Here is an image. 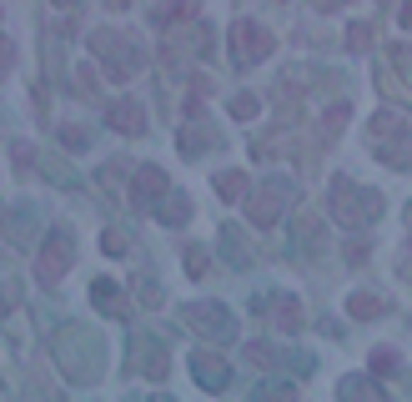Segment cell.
Returning <instances> with one entry per match:
<instances>
[{
  "mask_svg": "<svg viewBox=\"0 0 412 402\" xmlns=\"http://www.w3.org/2000/svg\"><path fill=\"white\" fill-rule=\"evenodd\" d=\"M382 312H387V302L372 297V292H352V297H347V317H357V322H372V317H382Z\"/></svg>",
  "mask_w": 412,
  "mask_h": 402,
  "instance_id": "obj_10",
  "label": "cell"
},
{
  "mask_svg": "<svg viewBox=\"0 0 412 402\" xmlns=\"http://www.w3.org/2000/svg\"><path fill=\"white\" fill-rule=\"evenodd\" d=\"M11 66H16V45H11L6 35H0V76H6Z\"/></svg>",
  "mask_w": 412,
  "mask_h": 402,
  "instance_id": "obj_30",
  "label": "cell"
},
{
  "mask_svg": "<svg viewBox=\"0 0 412 402\" xmlns=\"http://www.w3.org/2000/svg\"><path fill=\"white\" fill-rule=\"evenodd\" d=\"M156 216H161V221H166V226H186V221H191V201H186V196H176V191H171V196H166V201H161V206H156Z\"/></svg>",
  "mask_w": 412,
  "mask_h": 402,
  "instance_id": "obj_13",
  "label": "cell"
},
{
  "mask_svg": "<svg viewBox=\"0 0 412 402\" xmlns=\"http://www.w3.org/2000/svg\"><path fill=\"white\" fill-rule=\"evenodd\" d=\"M76 76H81V81H76V91H81V96H96V71H91V66H81Z\"/></svg>",
  "mask_w": 412,
  "mask_h": 402,
  "instance_id": "obj_29",
  "label": "cell"
},
{
  "mask_svg": "<svg viewBox=\"0 0 412 402\" xmlns=\"http://www.w3.org/2000/svg\"><path fill=\"white\" fill-rule=\"evenodd\" d=\"M11 156H16V171H30V166H35V146H30V141H16Z\"/></svg>",
  "mask_w": 412,
  "mask_h": 402,
  "instance_id": "obj_27",
  "label": "cell"
},
{
  "mask_svg": "<svg viewBox=\"0 0 412 402\" xmlns=\"http://www.w3.org/2000/svg\"><path fill=\"white\" fill-rule=\"evenodd\" d=\"M402 131H407L402 111H377V121H372V141H382V136H402Z\"/></svg>",
  "mask_w": 412,
  "mask_h": 402,
  "instance_id": "obj_14",
  "label": "cell"
},
{
  "mask_svg": "<svg viewBox=\"0 0 412 402\" xmlns=\"http://www.w3.org/2000/svg\"><path fill=\"white\" fill-rule=\"evenodd\" d=\"M206 267H211V252L206 247H186V272L191 277H206Z\"/></svg>",
  "mask_w": 412,
  "mask_h": 402,
  "instance_id": "obj_24",
  "label": "cell"
},
{
  "mask_svg": "<svg viewBox=\"0 0 412 402\" xmlns=\"http://www.w3.org/2000/svg\"><path fill=\"white\" fill-rule=\"evenodd\" d=\"M106 126H116L121 136H141L146 131V106L141 101H111L106 106Z\"/></svg>",
  "mask_w": 412,
  "mask_h": 402,
  "instance_id": "obj_8",
  "label": "cell"
},
{
  "mask_svg": "<svg viewBox=\"0 0 412 402\" xmlns=\"http://www.w3.org/2000/svg\"><path fill=\"white\" fill-rule=\"evenodd\" d=\"M257 111H262V101H257L252 91H242V96H231V116H237V121H257Z\"/></svg>",
  "mask_w": 412,
  "mask_h": 402,
  "instance_id": "obj_19",
  "label": "cell"
},
{
  "mask_svg": "<svg viewBox=\"0 0 412 402\" xmlns=\"http://www.w3.org/2000/svg\"><path fill=\"white\" fill-rule=\"evenodd\" d=\"M272 322H277L282 332H297V327H302V302H297V297H277V302H272Z\"/></svg>",
  "mask_w": 412,
  "mask_h": 402,
  "instance_id": "obj_11",
  "label": "cell"
},
{
  "mask_svg": "<svg viewBox=\"0 0 412 402\" xmlns=\"http://www.w3.org/2000/svg\"><path fill=\"white\" fill-rule=\"evenodd\" d=\"M347 116H352V106H347V101H337V106H332V111H327V121H322V136H327V141H332V136H337V131H342V121H347Z\"/></svg>",
  "mask_w": 412,
  "mask_h": 402,
  "instance_id": "obj_23",
  "label": "cell"
},
{
  "mask_svg": "<svg viewBox=\"0 0 412 402\" xmlns=\"http://www.w3.org/2000/svg\"><path fill=\"white\" fill-rule=\"evenodd\" d=\"M91 50L106 61V76H111V81H131L136 66H141V50H131V45L121 40V30H96V35H91Z\"/></svg>",
  "mask_w": 412,
  "mask_h": 402,
  "instance_id": "obj_2",
  "label": "cell"
},
{
  "mask_svg": "<svg viewBox=\"0 0 412 402\" xmlns=\"http://www.w3.org/2000/svg\"><path fill=\"white\" fill-rule=\"evenodd\" d=\"M91 302L101 312H121V286H116V281H96L91 286Z\"/></svg>",
  "mask_w": 412,
  "mask_h": 402,
  "instance_id": "obj_15",
  "label": "cell"
},
{
  "mask_svg": "<svg viewBox=\"0 0 412 402\" xmlns=\"http://www.w3.org/2000/svg\"><path fill=\"white\" fill-rule=\"evenodd\" d=\"M166 196H171V186H166V171H161V166H141L136 177H131V201H136V211H146V206L156 211Z\"/></svg>",
  "mask_w": 412,
  "mask_h": 402,
  "instance_id": "obj_7",
  "label": "cell"
},
{
  "mask_svg": "<svg viewBox=\"0 0 412 402\" xmlns=\"http://www.w3.org/2000/svg\"><path fill=\"white\" fill-rule=\"evenodd\" d=\"M342 397H352V402H382V397H372V382L367 377H347L342 382Z\"/></svg>",
  "mask_w": 412,
  "mask_h": 402,
  "instance_id": "obj_20",
  "label": "cell"
},
{
  "mask_svg": "<svg viewBox=\"0 0 412 402\" xmlns=\"http://www.w3.org/2000/svg\"><path fill=\"white\" fill-rule=\"evenodd\" d=\"M257 402H297V387H291V382H262Z\"/></svg>",
  "mask_w": 412,
  "mask_h": 402,
  "instance_id": "obj_18",
  "label": "cell"
},
{
  "mask_svg": "<svg viewBox=\"0 0 412 402\" xmlns=\"http://www.w3.org/2000/svg\"><path fill=\"white\" fill-rule=\"evenodd\" d=\"M247 357H252L257 367H282V352L267 347V342H247Z\"/></svg>",
  "mask_w": 412,
  "mask_h": 402,
  "instance_id": "obj_21",
  "label": "cell"
},
{
  "mask_svg": "<svg viewBox=\"0 0 412 402\" xmlns=\"http://www.w3.org/2000/svg\"><path fill=\"white\" fill-rule=\"evenodd\" d=\"M286 196H291V182H286V177H272V182L247 201V221H252V226H277L282 211H286Z\"/></svg>",
  "mask_w": 412,
  "mask_h": 402,
  "instance_id": "obj_6",
  "label": "cell"
},
{
  "mask_svg": "<svg viewBox=\"0 0 412 402\" xmlns=\"http://www.w3.org/2000/svg\"><path fill=\"white\" fill-rule=\"evenodd\" d=\"M71 262H76V242H71V232H50L45 247H40V257H35V277H40L45 286H55V281L66 277Z\"/></svg>",
  "mask_w": 412,
  "mask_h": 402,
  "instance_id": "obj_5",
  "label": "cell"
},
{
  "mask_svg": "<svg viewBox=\"0 0 412 402\" xmlns=\"http://www.w3.org/2000/svg\"><path fill=\"white\" fill-rule=\"evenodd\" d=\"M191 16H196V6H156V11H151V26L166 30L171 21H191Z\"/></svg>",
  "mask_w": 412,
  "mask_h": 402,
  "instance_id": "obj_17",
  "label": "cell"
},
{
  "mask_svg": "<svg viewBox=\"0 0 412 402\" xmlns=\"http://www.w3.org/2000/svg\"><path fill=\"white\" fill-rule=\"evenodd\" d=\"M156 402H171V397H156Z\"/></svg>",
  "mask_w": 412,
  "mask_h": 402,
  "instance_id": "obj_32",
  "label": "cell"
},
{
  "mask_svg": "<svg viewBox=\"0 0 412 402\" xmlns=\"http://www.w3.org/2000/svg\"><path fill=\"white\" fill-rule=\"evenodd\" d=\"M397 21H402V30H412V6H402V11H397Z\"/></svg>",
  "mask_w": 412,
  "mask_h": 402,
  "instance_id": "obj_31",
  "label": "cell"
},
{
  "mask_svg": "<svg viewBox=\"0 0 412 402\" xmlns=\"http://www.w3.org/2000/svg\"><path fill=\"white\" fill-rule=\"evenodd\" d=\"M216 191H221V201H247L252 182H247V171H221V177H216Z\"/></svg>",
  "mask_w": 412,
  "mask_h": 402,
  "instance_id": "obj_12",
  "label": "cell"
},
{
  "mask_svg": "<svg viewBox=\"0 0 412 402\" xmlns=\"http://www.w3.org/2000/svg\"><path fill=\"white\" fill-rule=\"evenodd\" d=\"M186 327L206 342H231L237 337V317L226 312V302H191L186 307Z\"/></svg>",
  "mask_w": 412,
  "mask_h": 402,
  "instance_id": "obj_3",
  "label": "cell"
},
{
  "mask_svg": "<svg viewBox=\"0 0 412 402\" xmlns=\"http://www.w3.org/2000/svg\"><path fill=\"white\" fill-rule=\"evenodd\" d=\"M191 372H196V382H201V387H211V392H221V387L231 382V367H226V357H216L211 347L191 352Z\"/></svg>",
  "mask_w": 412,
  "mask_h": 402,
  "instance_id": "obj_9",
  "label": "cell"
},
{
  "mask_svg": "<svg viewBox=\"0 0 412 402\" xmlns=\"http://www.w3.org/2000/svg\"><path fill=\"white\" fill-rule=\"evenodd\" d=\"M101 252H111V257H126V252H131V242H126L121 232H101Z\"/></svg>",
  "mask_w": 412,
  "mask_h": 402,
  "instance_id": "obj_26",
  "label": "cell"
},
{
  "mask_svg": "<svg viewBox=\"0 0 412 402\" xmlns=\"http://www.w3.org/2000/svg\"><path fill=\"white\" fill-rule=\"evenodd\" d=\"M61 141H66L71 151H86V146H91V136H86L81 126H61Z\"/></svg>",
  "mask_w": 412,
  "mask_h": 402,
  "instance_id": "obj_28",
  "label": "cell"
},
{
  "mask_svg": "<svg viewBox=\"0 0 412 402\" xmlns=\"http://www.w3.org/2000/svg\"><path fill=\"white\" fill-rule=\"evenodd\" d=\"M367 45H372V26H352V30H347V50H352V55H362Z\"/></svg>",
  "mask_w": 412,
  "mask_h": 402,
  "instance_id": "obj_25",
  "label": "cell"
},
{
  "mask_svg": "<svg viewBox=\"0 0 412 402\" xmlns=\"http://www.w3.org/2000/svg\"><path fill=\"white\" fill-rule=\"evenodd\" d=\"M231 50H237V61L242 66H257V61H267V55H272V30L262 26V21H237V26H231Z\"/></svg>",
  "mask_w": 412,
  "mask_h": 402,
  "instance_id": "obj_4",
  "label": "cell"
},
{
  "mask_svg": "<svg viewBox=\"0 0 412 402\" xmlns=\"http://www.w3.org/2000/svg\"><path fill=\"white\" fill-rule=\"evenodd\" d=\"M332 216L342 226H367V221L382 216V196L367 191V186H352L347 177H337L332 182Z\"/></svg>",
  "mask_w": 412,
  "mask_h": 402,
  "instance_id": "obj_1",
  "label": "cell"
},
{
  "mask_svg": "<svg viewBox=\"0 0 412 402\" xmlns=\"http://www.w3.org/2000/svg\"><path fill=\"white\" fill-rule=\"evenodd\" d=\"M397 372H402L397 347H377V352H372V377H397Z\"/></svg>",
  "mask_w": 412,
  "mask_h": 402,
  "instance_id": "obj_16",
  "label": "cell"
},
{
  "mask_svg": "<svg viewBox=\"0 0 412 402\" xmlns=\"http://www.w3.org/2000/svg\"><path fill=\"white\" fill-rule=\"evenodd\" d=\"M206 146H211V131H206V126L182 131V151H186V156H196V151H206Z\"/></svg>",
  "mask_w": 412,
  "mask_h": 402,
  "instance_id": "obj_22",
  "label": "cell"
}]
</instances>
